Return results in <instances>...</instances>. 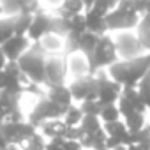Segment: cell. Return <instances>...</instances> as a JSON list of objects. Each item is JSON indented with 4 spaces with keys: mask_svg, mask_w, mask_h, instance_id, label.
<instances>
[{
    "mask_svg": "<svg viewBox=\"0 0 150 150\" xmlns=\"http://www.w3.org/2000/svg\"><path fill=\"white\" fill-rule=\"evenodd\" d=\"M150 71V53L131 60H118L108 67V76L122 88H136L141 78Z\"/></svg>",
    "mask_w": 150,
    "mask_h": 150,
    "instance_id": "obj_1",
    "label": "cell"
},
{
    "mask_svg": "<svg viewBox=\"0 0 150 150\" xmlns=\"http://www.w3.org/2000/svg\"><path fill=\"white\" fill-rule=\"evenodd\" d=\"M46 53L39 42H32L30 48L20 57L18 65L25 76L35 85H46Z\"/></svg>",
    "mask_w": 150,
    "mask_h": 150,
    "instance_id": "obj_2",
    "label": "cell"
},
{
    "mask_svg": "<svg viewBox=\"0 0 150 150\" xmlns=\"http://www.w3.org/2000/svg\"><path fill=\"white\" fill-rule=\"evenodd\" d=\"M108 30L115 32H131L138 27L141 16L136 11V6L132 0H118V6L110 11V14L104 18Z\"/></svg>",
    "mask_w": 150,
    "mask_h": 150,
    "instance_id": "obj_3",
    "label": "cell"
},
{
    "mask_svg": "<svg viewBox=\"0 0 150 150\" xmlns=\"http://www.w3.org/2000/svg\"><path fill=\"white\" fill-rule=\"evenodd\" d=\"M88 62H90V74L92 76L97 71H103L104 67H110L115 62H118V53H117L113 37H110L108 34L101 35L94 53L88 57Z\"/></svg>",
    "mask_w": 150,
    "mask_h": 150,
    "instance_id": "obj_4",
    "label": "cell"
},
{
    "mask_svg": "<svg viewBox=\"0 0 150 150\" xmlns=\"http://www.w3.org/2000/svg\"><path fill=\"white\" fill-rule=\"evenodd\" d=\"M65 111H67V110L57 106V104L51 103L48 97H44V99H41V101L34 106L32 113L28 115V122L37 129V127H41V125H42L44 122H48V120H58L60 117L65 115Z\"/></svg>",
    "mask_w": 150,
    "mask_h": 150,
    "instance_id": "obj_5",
    "label": "cell"
},
{
    "mask_svg": "<svg viewBox=\"0 0 150 150\" xmlns=\"http://www.w3.org/2000/svg\"><path fill=\"white\" fill-rule=\"evenodd\" d=\"M37 131L30 122H6L0 124V134L7 141V145H23L30 136H34Z\"/></svg>",
    "mask_w": 150,
    "mask_h": 150,
    "instance_id": "obj_6",
    "label": "cell"
},
{
    "mask_svg": "<svg viewBox=\"0 0 150 150\" xmlns=\"http://www.w3.org/2000/svg\"><path fill=\"white\" fill-rule=\"evenodd\" d=\"M94 76L97 80V101L101 103V106L115 104L122 96V87L108 76V72L97 71Z\"/></svg>",
    "mask_w": 150,
    "mask_h": 150,
    "instance_id": "obj_7",
    "label": "cell"
},
{
    "mask_svg": "<svg viewBox=\"0 0 150 150\" xmlns=\"http://www.w3.org/2000/svg\"><path fill=\"white\" fill-rule=\"evenodd\" d=\"M113 42H115L118 57L124 60H131V58L145 55V50L139 44L138 35L132 32H117V35L113 37Z\"/></svg>",
    "mask_w": 150,
    "mask_h": 150,
    "instance_id": "obj_8",
    "label": "cell"
},
{
    "mask_svg": "<svg viewBox=\"0 0 150 150\" xmlns=\"http://www.w3.org/2000/svg\"><path fill=\"white\" fill-rule=\"evenodd\" d=\"M67 57L48 55L46 57V87H58L67 78Z\"/></svg>",
    "mask_w": 150,
    "mask_h": 150,
    "instance_id": "obj_9",
    "label": "cell"
},
{
    "mask_svg": "<svg viewBox=\"0 0 150 150\" xmlns=\"http://www.w3.org/2000/svg\"><path fill=\"white\" fill-rule=\"evenodd\" d=\"M20 97L18 94L11 92H0V124L6 122H21V111H20Z\"/></svg>",
    "mask_w": 150,
    "mask_h": 150,
    "instance_id": "obj_10",
    "label": "cell"
},
{
    "mask_svg": "<svg viewBox=\"0 0 150 150\" xmlns=\"http://www.w3.org/2000/svg\"><path fill=\"white\" fill-rule=\"evenodd\" d=\"M69 92L72 99L80 103L83 101H97V80L96 76H85L80 80H72L69 85Z\"/></svg>",
    "mask_w": 150,
    "mask_h": 150,
    "instance_id": "obj_11",
    "label": "cell"
},
{
    "mask_svg": "<svg viewBox=\"0 0 150 150\" xmlns=\"http://www.w3.org/2000/svg\"><path fill=\"white\" fill-rule=\"evenodd\" d=\"M0 6H2L6 16H14L20 13L35 14L37 11H41L39 0H0Z\"/></svg>",
    "mask_w": 150,
    "mask_h": 150,
    "instance_id": "obj_12",
    "label": "cell"
},
{
    "mask_svg": "<svg viewBox=\"0 0 150 150\" xmlns=\"http://www.w3.org/2000/svg\"><path fill=\"white\" fill-rule=\"evenodd\" d=\"M67 57V72L72 76V80H80L85 76H92L90 74V62L83 53H71Z\"/></svg>",
    "mask_w": 150,
    "mask_h": 150,
    "instance_id": "obj_13",
    "label": "cell"
},
{
    "mask_svg": "<svg viewBox=\"0 0 150 150\" xmlns=\"http://www.w3.org/2000/svg\"><path fill=\"white\" fill-rule=\"evenodd\" d=\"M7 58V62H18L20 57L30 48V41L27 35H13L6 44L0 46Z\"/></svg>",
    "mask_w": 150,
    "mask_h": 150,
    "instance_id": "obj_14",
    "label": "cell"
},
{
    "mask_svg": "<svg viewBox=\"0 0 150 150\" xmlns=\"http://www.w3.org/2000/svg\"><path fill=\"white\" fill-rule=\"evenodd\" d=\"M50 25H51V16L46 14L44 11H37L32 18V25L28 28V41L32 42H39L46 34H50Z\"/></svg>",
    "mask_w": 150,
    "mask_h": 150,
    "instance_id": "obj_15",
    "label": "cell"
},
{
    "mask_svg": "<svg viewBox=\"0 0 150 150\" xmlns=\"http://www.w3.org/2000/svg\"><path fill=\"white\" fill-rule=\"evenodd\" d=\"M51 103H55L57 106L67 110L72 104V96L69 92V87L65 85H58V87H50L48 88V96H46Z\"/></svg>",
    "mask_w": 150,
    "mask_h": 150,
    "instance_id": "obj_16",
    "label": "cell"
},
{
    "mask_svg": "<svg viewBox=\"0 0 150 150\" xmlns=\"http://www.w3.org/2000/svg\"><path fill=\"white\" fill-rule=\"evenodd\" d=\"M104 132L110 136V138H115V139H118L122 145H129V138H131V132H129V129L125 127V124L124 122H120V120H117V122H110V124H104Z\"/></svg>",
    "mask_w": 150,
    "mask_h": 150,
    "instance_id": "obj_17",
    "label": "cell"
},
{
    "mask_svg": "<svg viewBox=\"0 0 150 150\" xmlns=\"http://www.w3.org/2000/svg\"><path fill=\"white\" fill-rule=\"evenodd\" d=\"M85 25H87V32H92L97 37L106 35V32H108L106 20L94 14V13H90V11H85Z\"/></svg>",
    "mask_w": 150,
    "mask_h": 150,
    "instance_id": "obj_18",
    "label": "cell"
},
{
    "mask_svg": "<svg viewBox=\"0 0 150 150\" xmlns=\"http://www.w3.org/2000/svg\"><path fill=\"white\" fill-rule=\"evenodd\" d=\"M64 39L65 37H60V35H55V34H46L39 44L41 48L44 50L46 55H58L60 51H64Z\"/></svg>",
    "mask_w": 150,
    "mask_h": 150,
    "instance_id": "obj_19",
    "label": "cell"
},
{
    "mask_svg": "<svg viewBox=\"0 0 150 150\" xmlns=\"http://www.w3.org/2000/svg\"><path fill=\"white\" fill-rule=\"evenodd\" d=\"M83 2L81 0H64L60 9H57V16L64 18V20H69L72 16H76V14H81L83 13Z\"/></svg>",
    "mask_w": 150,
    "mask_h": 150,
    "instance_id": "obj_20",
    "label": "cell"
},
{
    "mask_svg": "<svg viewBox=\"0 0 150 150\" xmlns=\"http://www.w3.org/2000/svg\"><path fill=\"white\" fill-rule=\"evenodd\" d=\"M42 129V134L51 138V139H57V138H65V131H67V125L64 124V120H48L41 125Z\"/></svg>",
    "mask_w": 150,
    "mask_h": 150,
    "instance_id": "obj_21",
    "label": "cell"
},
{
    "mask_svg": "<svg viewBox=\"0 0 150 150\" xmlns=\"http://www.w3.org/2000/svg\"><path fill=\"white\" fill-rule=\"evenodd\" d=\"M97 41H99V37H97L96 34H92V32L81 34V35L78 37V51L83 53V55L88 58V57L94 53V50H96V46H97Z\"/></svg>",
    "mask_w": 150,
    "mask_h": 150,
    "instance_id": "obj_22",
    "label": "cell"
},
{
    "mask_svg": "<svg viewBox=\"0 0 150 150\" xmlns=\"http://www.w3.org/2000/svg\"><path fill=\"white\" fill-rule=\"evenodd\" d=\"M124 117V124L129 129V132H138L145 127V113L139 111H127L122 115Z\"/></svg>",
    "mask_w": 150,
    "mask_h": 150,
    "instance_id": "obj_23",
    "label": "cell"
},
{
    "mask_svg": "<svg viewBox=\"0 0 150 150\" xmlns=\"http://www.w3.org/2000/svg\"><path fill=\"white\" fill-rule=\"evenodd\" d=\"M13 18H14V35H27L28 28L32 25L34 14H30V13H20V14H14Z\"/></svg>",
    "mask_w": 150,
    "mask_h": 150,
    "instance_id": "obj_24",
    "label": "cell"
},
{
    "mask_svg": "<svg viewBox=\"0 0 150 150\" xmlns=\"http://www.w3.org/2000/svg\"><path fill=\"white\" fill-rule=\"evenodd\" d=\"M13 35H14V18L0 16V46L6 44Z\"/></svg>",
    "mask_w": 150,
    "mask_h": 150,
    "instance_id": "obj_25",
    "label": "cell"
},
{
    "mask_svg": "<svg viewBox=\"0 0 150 150\" xmlns=\"http://www.w3.org/2000/svg\"><path fill=\"white\" fill-rule=\"evenodd\" d=\"M80 129H81L83 136H94V134H96V132H99L103 127H101L99 117L83 115V120H81V124H80Z\"/></svg>",
    "mask_w": 150,
    "mask_h": 150,
    "instance_id": "obj_26",
    "label": "cell"
},
{
    "mask_svg": "<svg viewBox=\"0 0 150 150\" xmlns=\"http://www.w3.org/2000/svg\"><path fill=\"white\" fill-rule=\"evenodd\" d=\"M122 97H124L134 110H138L139 113H145V111H146V106H145V103L141 101V97H139V94H138L136 88H122Z\"/></svg>",
    "mask_w": 150,
    "mask_h": 150,
    "instance_id": "obj_27",
    "label": "cell"
},
{
    "mask_svg": "<svg viewBox=\"0 0 150 150\" xmlns=\"http://www.w3.org/2000/svg\"><path fill=\"white\" fill-rule=\"evenodd\" d=\"M81 120H83V111L80 110V106H72L71 104L67 108L65 115H64V124L67 127H80Z\"/></svg>",
    "mask_w": 150,
    "mask_h": 150,
    "instance_id": "obj_28",
    "label": "cell"
},
{
    "mask_svg": "<svg viewBox=\"0 0 150 150\" xmlns=\"http://www.w3.org/2000/svg\"><path fill=\"white\" fill-rule=\"evenodd\" d=\"M136 90H138L141 101L145 103L146 110H150V71L145 74V76L141 78V81L136 85Z\"/></svg>",
    "mask_w": 150,
    "mask_h": 150,
    "instance_id": "obj_29",
    "label": "cell"
},
{
    "mask_svg": "<svg viewBox=\"0 0 150 150\" xmlns=\"http://www.w3.org/2000/svg\"><path fill=\"white\" fill-rule=\"evenodd\" d=\"M67 25H69V34H74V35H81L87 32V25H85V14H76L67 20Z\"/></svg>",
    "mask_w": 150,
    "mask_h": 150,
    "instance_id": "obj_30",
    "label": "cell"
},
{
    "mask_svg": "<svg viewBox=\"0 0 150 150\" xmlns=\"http://www.w3.org/2000/svg\"><path fill=\"white\" fill-rule=\"evenodd\" d=\"M136 35H138L139 44L143 46V50L150 53V27L145 25L141 20H139V23H138V27H136Z\"/></svg>",
    "mask_w": 150,
    "mask_h": 150,
    "instance_id": "obj_31",
    "label": "cell"
},
{
    "mask_svg": "<svg viewBox=\"0 0 150 150\" xmlns=\"http://www.w3.org/2000/svg\"><path fill=\"white\" fill-rule=\"evenodd\" d=\"M99 118H101L104 124H110V122H117V120H120V111H118V106H117V104H108V106H103Z\"/></svg>",
    "mask_w": 150,
    "mask_h": 150,
    "instance_id": "obj_32",
    "label": "cell"
},
{
    "mask_svg": "<svg viewBox=\"0 0 150 150\" xmlns=\"http://www.w3.org/2000/svg\"><path fill=\"white\" fill-rule=\"evenodd\" d=\"M21 146H23V150H46V141H44L42 134L35 132V134L30 136Z\"/></svg>",
    "mask_w": 150,
    "mask_h": 150,
    "instance_id": "obj_33",
    "label": "cell"
},
{
    "mask_svg": "<svg viewBox=\"0 0 150 150\" xmlns=\"http://www.w3.org/2000/svg\"><path fill=\"white\" fill-rule=\"evenodd\" d=\"M80 110L83 111V115L99 117V115H101L103 106H101V103H99V101H83V103H81V106H80Z\"/></svg>",
    "mask_w": 150,
    "mask_h": 150,
    "instance_id": "obj_34",
    "label": "cell"
},
{
    "mask_svg": "<svg viewBox=\"0 0 150 150\" xmlns=\"http://www.w3.org/2000/svg\"><path fill=\"white\" fill-rule=\"evenodd\" d=\"M46 150H64V139L62 138L51 139L50 143H46Z\"/></svg>",
    "mask_w": 150,
    "mask_h": 150,
    "instance_id": "obj_35",
    "label": "cell"
},
{
    "mask_svg": "<svg viewBox=\"0 0 150 150\" xmlns=\"http://www.w3.org/2000/svg\"><path fill=\"white\" fill-rule=\"evenodd\" d=\"M64 150H83L80 141H67L64 139Z\"/></svg>",
    "mask_w": 150,
    "mask_h": 150,
    "instance_id": "obj_36",
    "label": "cell"
},
{
    "mask_svg": "<svg viewBox=\"0 0 150 150\" xmlns=\"http://www.w3.org/2000/svg\"><path fill=\"white\" fill-rule=\"evenodd\" d=\"M134 2V6H136V11L139 13V16H143L145 14V7H146V4H148V0H132Z\"/></svg>",
    "mask_w": 150,
    "mask_h": 150,
    "instance_id": "obj_37",
    "label": "cell"
},
{
    "mask_svg": "<svg viewBox=\"0 0 150 150\" xmlns=\"http://www.w3.org/2000/svg\"><path fill=\"white\" fill-rule=\"evenodd\" d=\"M44 2H46L50 7H53V9H60V6H62L64 0H44Z\"/></svg>",
    "mask_w": 150,
    "mask_h": 150,
    "instance_id": "obj_38",
    "label": "cell"
},
{
    "mask_svg": "<svg viewBox=\"0 0 150 150\" xmlns=\"http://www.w3.org/2000/svg\"><path fill=\"white\" fill-rule=\"evenodd\" d=\"M7 65V58H6V55H4V51H2V48H0V71H4V67Z\"/></svg>",
    "mask_w": 150,
    "mask_h": 150,
    "instance_id": "obj_39",
    "label": "cell"
},
{
    "mask_svg": "<svg viewBox=\"0 0 150 150\" xmlns=\"http://www.w3.org/2000/svg\"><path fill=\"white\" fill-rule=\"evenodd\" d=\"M81 2H83L85 11H90V9H92V6L96 4V0H81Z\"/></svg>",
    "mask_w": 150,
    "mask_h": 150,
    "instance_id": "obj_40",
    "label": "cell"
},
{
    "mask_svg": "<svg viewBox=\"0 0 150 150\" xmlns=\"http://www.w3.org/2000/svg\"><path fill=\"white\" fill-rule=\"evenodd\" d=\"M141 21L150 27V13H148V14H143V16H141Z\"/></svg>",
    "mask_w": 150,
    "mask_h": 150,
    "instance_id": "obj_41",
    "label": "cell"
},
{
    "mask_svg": "<svg viewBox=\"0 0 150 150\" xmlns=\"http://www.w3.org/2000/svg\"><path fill=\"white\" fill-rule=\"evenodd\" d=\"M7 148V141L2 138V134H0V150H6Z\"/></svg>",
    "mask_w": 150,
    "mask_h": 150,
    "instance_id": "obj_42",
    "label": "cell"
},
{
    "mask_svg": "<svg viewBox=\"0 0 150 150\" xmlns=\"http://www.w3.org/2000/svg\"><path fill=\"white\" fill-rule=\"evenodd\" d=\"M113 150H127V146H125V145H118V146H115Z\"/></svg>",
    "mask_w": 150,
    "mask_h": 150,
    "instance_id": "obj_43",
    "label": "cell"
},
{
    "mask_svg": "<svg viewBox=\"0 0 150 150\" xmlns=\"http://www.w3.org/2000/svg\"><path fill=\"white\" fill-rule=\"evenodd\" d=\"M6 150H20V148H18L16 145H7V148H6Z\"/></svg>",
    "mask_w": 150,
    "mask_h": 150,
    "instance_id": "obj_44",
    "label": "cell"
},
{
    "mask_svg": "<svg viewBox=\"0 0 150 150\" xmlns=\"http://www.w3.org/2000/svg\"><path fill=\"white\" fill-rule=\"evenodd\" d=\"M150 13V0H148V4H146V7H145V14H148Z\"/></svg>",
    "mask_w": 150,
    "mask_h": 150,
    "instance_id": "obj_45",
    "label": "cell"
},
{
    "mask_svg": "<svg viewBox=\"0 0 150 150\" xmlns=\"http://www.w3.org/2000/svg\"><path fill=\"white\" fill-rule=\"evenodd\" d=\"M0 16H4V9H2V6H0Z\"/></svg>",
    "mask_w": 150,
    "mask_h": 150,
    "instance_id": "obj_46",
    "label": "cell"
}]
</instances>
